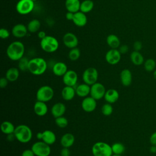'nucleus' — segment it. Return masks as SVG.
<instances>
[{"label":"nucleus","mask_w":156,"mask_h":156,"mask_svg":"<svg viewBox=\"0 0 156 156\" xmlns=\"http://www.w3.org/2000/svg\"><path fill=\"white\" fill-rule=\"evenodd\" d=\"M10 36V32L5 28H1L0 29V37L2 39H6Z\"/></svg>","instance_id":"58836bf2"},{"label":"nucleus","mask_w":156,"mask_h":156,"mask_svg":"<svg viewBox=\"0 0 156 156\" xmlns=\"http://www.w3.org/2000/svg\"><path fill=\"white\" fill-rule=\"evenodd\" d=\"M9 80L5 77H2L0 79V87L1 88H5L9 83Z\"/></svg>","instance_id":"a19ab883"},{"label":"nucleus","mask_w":156,"mask_h":156,"mask_svg":"<svg viewBox=\"0 0 156 156\" xmlns=\"http://www.w3.org/2000/svg\"><path fill=\"white\" fill-rule=\"evenodd\" d=\"M34 8V1L32 0H20L16 5V10L20 15H27Z\"/></svg>","instance_id":"1a4fd4ad"},{"label":"nucleus","mask_w":156,"mask_h":156,"mask_svg":"<svg viewBox=\"0 0 156 156\" xmlns=\"http://www.w3.org/2000/svg\"><path fill=\"white\" fill-rule=\"evenodd\" d=\"M34 111L37 116H44L48 113V105L44 102L37 101L34 105Z\"/></svg>","instance_id":"6ab92c4d"},{"label":"nucleus","mask_w":156,"mask_h":156,"mask_svg":"<svg viewBox=\"0 0 156 156\" xmlns=\"http://www.w3.org/2000/svg\"><path fill=\"white\" fill-rule=\"evenodd\" d=\"M36 136L38 140L43 141L50 146L54 144L57 139L55 133L50 130H45L43 132H38Z\"/></svg>","instance_id":"9b49d317"},{"label":"nucleus","mask_w":156,"mask_h":156,"mask_svg":"<svg viewBox=\"0 0 156 156\" xmlns=\"http://www.w3.org/2000/svg\"><path fill=\"white\" fill-rule=\"evenodd\" d=\"M106 42L111 49H117L121 44L119 38L115 34L108 35L106 38Z\"/></svg>","instance_id":"c85d7f7f"},{"label":"nucleus","mask_w":156,"mask_h":156,"mask_svg":"<svg viewBox=\"0 0 156 156\" xmlns=\"http://www.w3.org/2000/svg\"><path fill=\"white\" fill-rule=\"evenodd\" d=\"M80 56V51L79 48H74L71 49L68 53V57L69 60L71 61H76L77 60Z\"/></svg>","instance_id":"f704fd0d"},{"label":"nucleus","mask_w":156,"mask_h":156,"mask_svg":"<svg viewBox=\"0 0 156 156\" xmlns=\"http://www.w3.org/2000/svg\"><path fill=\"white\" fill-rule=\"evenodd\" d=\"M40 47L46 52L52 53L55 52L59 47L58 40L54 37L46 35L40 41Z\"/></svg>","instance_id":"39448f33"},{"label":"nucleus","mask_w":156,"mask_h":156,"mask_svg":"<svg viewBox=\"0 0 156 156\" xmlns=\"http://www.w3.org/2000/svg\"><path fill=\"white\" fill-rule=\"evenodd\" d=\"M54 96L53 88L49 85H43L40 87L36 92L37 101L44 102L50 101Z\"/></svg>","instance_id":"423d86ee"},{"label":"nucleus","mask_w":156,"mask_h":156,"mask_svg":"<svg viewBox=\"0 0 156 156\" xmlns=\"http://www.w3.org/2000/svg\"><path fill=\"white\" fill-rule=\"evenodd\" d=\"M37 36H38V37L40 40H41V39L44 38L45 37H46V35L45 32H44V31H43V30H40V31H39V32H38Z\"/></svg>","instance_id":"de8ad7c7"},{"label":"nucleus","mask_w":156,"mask_h":156,"mask_svg":"<svg viewBox=\"0 0 156 156\" xmlns=\"http://www.w3.org/2000/svg\"><path fill=\"white\" fill-rule=\"evenodd\" d=\"M27 26L22 23H18L12 27V34L16 38H23L27 35Z\"/></svg>","instance_id":"dca6fc26"},{"label":"nucleus","mask_w":156,"mask_h":156,"mask_svg":"<svg viewBox=\"0 0 156 156\" xmlns=\"http://www.w3.org/2000/svg\"><path fill=\"white\" fill-rule=\"evenodd\" d=\"M63 43L65 46L69 49L76 48L79 43L77 36L72 32H67L63 37Z\"/></svg>","instance_id":"2eb2a0df"},{"label":"nucleus","mask_w":156,"mask_h":156,"mask_svg":"<svg viewBox=\"0 0 156 156\" xmlns=\"http://www.w3.org/2000/svg\"><path fill=\"white\" fill-rule=\"evenodd\" d=\"M97 106V101L91 96L83 98L81 102V107L83 111L90 113L95 110Z\"/></svg>","instance_id":"4468645a"},{"label":"nucleus","mask_w":156,"mask_h":156,"mask_svg":"<svg viewBox=\"0 0 156 156\" xmlns=\"http://www.w3.org/2000/svg\"><path fill=\"white\" fill-rule=\"evenodd\" d=\"M55 123L58 127L65 128L68 125V120L66 117L62 116L55 118Z\"/></svg>","instance_id":"4c0bfd02"},{"label":"nucleus","mask_w":156,"mask_h":156,"mask_svg":"<svg viewBox=\"0 0 156 156\" xmlns=\"http://www.w3.org/2000/svg\"><path fill=\"white\" fill-rule=\"evenodd\" d=\"M156 66V62L153 58H148L144 62V69L147 72L153 71Z\"/></svg>","instance_id":"72a5a7b5"},{"label":"nucleus","mask_w":156,"mask_h":156,"mask_svg":"<svg viewBox=\"0 0 156 156\" xmlns=\"http://www.w3.org/2000/svg\"><path fill=\"white\" fill-rule=\"evenodd\" d=\"M112 156H122V155H116V154H112Z\"/></svg>","instance_id":"603ef678"},{"label":"nucleus","mask_w":156,"mask_h":156,"mask_svg":"<svg viewBox=\"0 0 156 156\" xmlns=\"http://www.w3.org/2000/svg\"><path fill=\"white\" fill-rule=\"evenodd\" d=\"M90 85L85 83H80L75 88L76 95L80 98H83L87 96H88V94H90Z\"/></svg>","instance_id":"393cba45"},{"label":"nucleus","mask_w":156,"mask_h":156,"mask_svg":"<svg viewBox=\"0 0 156 156\" xmlns=\"http://www.w3.org/2000/svg\"><path fill=\"white\" fill-rule=\"evenodd\" d=\"M133 48L134 51H140V50H141V49L143 48V44L140 41H136L133 43Z\"/></svg>","instance_id":"ea45409f"},{"label":"nucleus","mask_w":156,"mask_h":156,"mask_svg":"<svg viewBox=\"0 0 156 156\" xmlns=\"http://www.w3.org/2000/svg\"><path fill=\"white\" fill-rule=\"evenodd\" d=\"M87 20V17L85 13H83L81 11H79L74 13L72 21L76 26L83 27L86 25Z\"/></svg>","instance_id":"412c9836"},{"label":"nucleus","mask_w":156,"mask_h":156,"mask_svg":"<svg viewBox=\"0 0 156 156\" xmlns=\"http://www.w3.org/2000/svg\"><path fill=\"white\" fill-rule=\"evenodd\" d=\"M71 152L69 148L63 147L60 151V156H70Z\"/></svg>","instance_id":"37998d69"},{"label":"nucleus","mask_w":156,"mask_h":156,"mask_svg":"<svg viewBox=\"0 0 156 156\" xmlns=\"http://www.w3.org/2000/svg\"><path fill=\"white\" fill-rule=\"evenodd\" d=\"M80 4L79 0H66L65 5L68 12L76 13L80 11Z\"/></svg>","instance_id":"a878e982"},{"label":"nucleus","mask_w":156,"mask_h":156,"mask_svg":"<svg viewBox=\"0 0 156 156\" xmlns=\"http://www.w3.org/2000/svg\"><path fill=\"white\" fill-rule=\"evenodd\" d=\"M15 127L13 124L9 121H3L1 125V130L2 132L5 135L13 133Z\"/></svg>","instance_id":"c756f323"},{"label":"nucleus","mask_w":156,"mask_h":156,"mask_svg":"<svg viewBox=\"0 0 156 156\" xmlns=\"http://www.w3.org/2000/svg\"><path fill=\"white\" fill-rule=\"evenodd\" d=\"M13 133L16 140L21 143H27L32 138V130L26 124H20L16 126Z\"/></svg>","instance_id":"7ed1b4c3"},{"label":"nucleus","mask_w":156,"mask_h":156,"mask_svg":"<svg viewBox=\"0 0 156 156\" xmlns=\"http://www.w3.org/2000/svg\"><path fill=\"white\" fill-rule=\"evenodd\" d=\"M91 152L93 156H112L113 154L112 146L103 141L95 143L91 147Z\"/></svg>","instance_id":"20e7f679"},{"label":"nucleus","mask_w":156,"mask_h":156,"mask_svg":"<svg viewBox=\"0 0 156 156\" xmlns=\"http://www.w3.org/2000/svg\"><path fill=\"white\" fill-rule=\"evenodd\" d=\"M48 68L46 61L41 57H35L29 60L28 71L35 76H40L44 74Z\"/></svg>","instance_id":"f03ea898"},{"label":"nucleus","mask_w":156,"mask_h":156,"mask_svg":"<svg viewBox=\"0 0 156 156\" xmlns=\"http://www.w3.org/2000/svg\"><path fill=\"white\" fill-rule=\"evenodd\" d=\"M40 26V21L37 19H33L28 23L27 25V28L29 32L31 33H35L39 30Z\"/></svg>","instance_id":"7c9ffc66"},{"label":"nucleus","mask_w":156,"mask_h":156,"mask_svg":"<svg viewBox=\"0 0 156 156\" xmlns=\"http://www.w3.org/2000/svg\"><path fill=\"white\" fill-rule=\"evenodd\" d=\"M74 13H73L71 12H68L66 13V19L68 21H73V19L74 17Z\"/></svg>","instance_id":"49530a36"},{"label":"nucleus","mask_w":156,"mask_h":156,"mask_svg":"<svg viewBox=\"0 0 156 156\" xmlns=\"http://www.w3.org/2000/svg\"><path fill=\"white\" fill-rule=\"evenodd\" d=\"M21 156H35L33 151L30 149H27L23 151L21 154Z\"/></svg>","instance_id":"c03bdc74"},{"label":"nucleus","mask_w":156,"mask_h":156,"mask_svg":"<svg viewBox=\"0 0 156 156\" xmlns=\"http://www.w3.org/2000/svg\"><path fill=\"white\" fill-rule=\"evenodd\" d=\"M7 139L9 141H13L16 138H15L14 133H11V134L7 135Z\"/></svg>","instance_id":"09e8293b"},{"label":"nucleus","mask_w":156,"mask_h":156,"mask_svg":"<svg viewBox=\"0 0 156 156\" xmlns=\"http://www.w3.org/2000/svg\"><path fill=\"white\" fill-rule=\"evenodd\" d=\"M105 92L106 90L104 85L100 82H97L91 85L90 94L96 101L104 98Z\"/></svg>","instance_id":"9d476101"},{"label":"nucleus","mask_w":156,"mask_h":156,"mask_svg":"<svg viewBox=\"0 0 156 156\" xmlns=\"http://www.w3.org/2000/svg\"><path fill=\"white\" fill-rule=\"evenodd\" d=\"M76 94V90L73 87L65 86L63 88L61 91V96L66 101H71L75 97Z\"/></svg>","instance_id":"5701e85b"},{"label":"nucleus","mask_w":156,"mask_h":156,"mask_svg":"<svg viewBox=\"0 0 156 156\" xmlns=\"http://www.w3.org/2000/svg\"><path fill=\"white\" fill-rule=\"evenodd\" d=\"M153 76H154V79L156 80V69L154 71V73H153Z\"/></svg>","instance_id":"3c124183"},{"label":"nucleus","mask_w":156,"mask_h":156,"mask_svg":"<svg viewBox=\"0 0 156 156\" xmlns=\"http://www.w3.org/2000/svg\"><path fill=\"white\" fill-rule=\"evenodd\" d=\"M118 48H119L118 50L121 54H126L129 51V47L126 44H122L121 46H119V47Z\"/></svg>","instance_id":"79ce46f5"},{"label":"nucleus","mask_w":156,"mask_h":156,"mask_svg":"<svg viewBox=\"0 0 156 156\" xmlns=\"http://www.w3.org/2000/svg\"><path fill=\"white\" fill-rule=\"evenodd\" d=\"M149 151L152 154H156V146L151 145L149 149Z\"/></svg>","instance_id":"8fccbe9b"},{"label":"nucleus","mask_w":156,"mask_h":156,"mask_svg":"<svg viewBox=\"0 0 156 156\" xmlns=\"http://www.w3.org/2000/svg\"><path fill=\"white\" fill-rule=\"evenodd\" d=\"M149 141L151 145L156 146V132L152 133L150 136Z\"/></svg>","instance_id":"a18cd8bd"},{"label":"nucleus","mask_w":156,"mask_h":156,"mask_svg":"<svg viewBox=\"0 0 156 156\" xmlns=\"http://www.w3.org/2000/svg\"><path fill=\"white\" fill-rule=\"evenodd\" d=\"M120 80L124 87H129L132 82V74L129 69H124L120 73Z\"/></svg>","instance_id":"a211bd4d"},{"label":"nucleus","mask_w":156,"mask_h":156,"mask_svg":"<svg viewBox=\"0 0 156 156\" xmlns=\"http://www.w3.org/2000/svg\"><path fill=\"white\" fill-rule=\"evenodd\" d=\"M105 58L108 64L116 65L121 60V54L117 49H110L106 52Z\"/></svg>","instance_id":"f8f14e48"},{"label":"nucleus","mask_w":156,"mask_h":156,"mask_svg":"<svg viewBox=\"0 0 156 156\" xmlns=\"http://www.w3.org/2000/svg\"><path fill=\"white\" fill-rule=\"evenodd\" d=\"M20 76V69L16 67H11L9 68L6 73H5V77L7 80L10 82H13L16 81Z\"/></svg>","instance_id":"bb28decb"},{"label":"nucleus","mask_w":156,"mask_h":156,"mask_svg":"<svg viewBox=\"0 0 156 156\" xmlns=\"http://www.w3.org/2000/svg\"><path fill=\"white\" fill-rule=\"evenodd\" d=\"M130 58L132 63L136 66L141 65L144 62V57L140 51H133L132 52L130 55Z\"/></svg>","instance_id":"cd10ccee"},{"label":"nucleus","mask_w":156,"mask_h":156,"mask_svg":"<svg viewBox=\"0 0 156 156\" xmlns=\"http://www.w3.org/2000/svg\"><path fill=\"white\" fill-rule=\"evenodd\" d=\"M119 97V92L116 89L110 88L106 90L104 98L106 102L112 104L113 103H115L118 100Z\"/></svg>","instance_id":"aec40b11"},{"label":"nucleus","mask_w":156,"mask_h":156,"mask_svg":"<svg viewBox=\"0 0 156 156\" xmlns=\"http://www.w3.org/2000/svg\"><path fill=\"white\" fill-rule=\"evenodd\" d=\"M98 76V70L95 68L89 67L84 70L82 74V80L84 83L91 86L97 82Z\"/></svg>","instance_id":"6e6552de"},{"label":"nucleus","mask_w":156,"mask_h":156,"mask_svg":"<svg viewBox=\"0 0 156 156\" xmlns=\"http://www.w3.org/2000/svg\"><path fill=\"white\" fill-rule=\"evenodd\" d=\"M94 7V2L92 0H84L80 4V11L84 13L91 12Z\"/></svg>","instance_id":"2f4dec72"},{"label":"nucleus","mask_w":156,"mask_h":156,"mask_svg":"<svg viewBox=\"0 0 156 156\" xmlns=\"http://www.w3.org/2000/svg\"><path fill=\"white\" fill-rule=\"evenodd\" d=\"M52 72L57 76H63L68 70L67 65L62 62L55 63L52 66Z\"/></svg>","instance_id":"4be33fe9"},{"label":"nucleus","mask_w":156,"mask_h":156,"mask_svg":"<svg viewBox=\"0 0 156 156\" xmlns=\"http://www.w3.org/2000/svg\"><path fill=\"white\" fill-rule=\"evenodd\" d=\"M112 146V150L113 154L116 155H122L125 151V146L124 145L119 142H116L113 143Z\"/></svg>","instance_id":"473e14b6"},{"label":"nucleus","mask_w":156,"mask_h":156,"mask_svg":"<svg viewBox=\"0 0 156 156\" xmlns=\"http://www.w3.org/2000/svg\"><path fill=\"white\" fill-rule=\"evenodd\" d=\"M62 77L63 82L65 86L74 87L76 85L78 80V76L75 71L68 69Z\"/></svg>","instance_id":"ddd939ff"},{"label":"nucleus","mask_w":156,"mask_h":156,"mask_svg":"<svg viewBox=\"0 0 156 156\" xmlns=\"http://www.w3.org/2000/svg\"><path fill=\"white\" fill-rule=\"evenodd\" d=\"M113 112V107L111 104L105 103L101 107V112L102 113L106 116H110L112 114Z\"/></svg>","instance_id":"e433bc0d"},{"label":"nucleus","mask_w":156,"mask_h":156,"mask_svg":"<svg viewBox=\"0 0 156 156\" xmlns=\"http://www.w3.org/2000/svg\"><path fill=\"white\" fill-rule=\"evenodd\" d=\"M33 1H37V0H32Z\"/></svg>","instance_id":"864d4df0"},{"label":"nucleus","mask_w":156,"mask_h":156,"mask_svg":"<svg viewBox=\"0 0 156 156\" xmlns=\"http://www.w3.org/2000/svg\"><path fill=\"white\" fill-rule=\"evenodd\" d=\"M31 149L35 156H49L51 152L50 145L41 140L34 143L32 145Z\"/></svg>","instance_id":"0eeeda50"},{"label":"nucleus","mask_w":156,"mask_h":156,"mask_svg":"<svg viewBox=\"0 0 156 156\" xmlns=\"http://www.w3.org/2000/svg\"><path fill=\"white\" fill-rule=\"evenodd\" d=\"M29 60L26 57H23L20 60H18V69L22 71H28Z\"/></svg>","instance_id":"c9c22d12"},{"label":"nucleus","mask_w":156,"mask_h":156,"mask_svg":"<svg viewBox=\"0 0 156 156\" xmlns=\"http://www.w3.org/2000/svg\"><path fill=\"white\" fill-rule=\"evenodd\" d=\"M75 141V137L71 133H65L60 138V144L63 147H71Z\"/></svg>","instance_id":"b1692460"},{"label":"nucleus","mask_w":156,"mask_h":156,"mask_svg":"<svg viewBox=\"0 0 156 156\" xmlns=\"http://www.w3.org/2000/svg\"><path fill=\"white\" fill-rule=\"evenodd\" d=\"M25 48L24 44L20 41L12 42L7 47L6 54L9 58L13 61H18L24 57Z\"/></svg>","instance_id":"f257e3e1"},{"label":"nucleus","mask_w":156,"mask_h":156,"mask_svg":"<svg viewBox=\"0 0 156 156\" xmlns=\"http://www.w3.org/2000/svg\"><path fill=\"white\" fill-rule=\"evenodd\" d=\"M66 108L65 105L62 102H57L54 104L51 108V113L53 117L55 118L63 116L66 112Z\"/></svg>","instance_id":"f3484780"}]
</instances>
